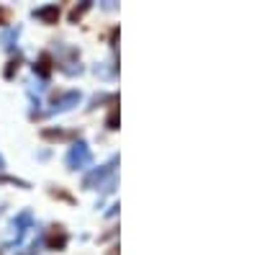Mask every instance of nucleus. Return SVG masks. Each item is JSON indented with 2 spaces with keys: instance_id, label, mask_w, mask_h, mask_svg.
Instances as JSON below:
<instances>
[{
  "instance_id": "obj_1",
  "label": "nucleus",
  "mask_w": 257,
  "mask_h": 255,
  "mask_svg": "<svg viewBox=\"0 0 257 255\" xmlns=\"http://www.w3.org/2000/svg\"><path fill=\"white\" fill-rule=\"evenodd\" d=\"M90 162H93V152H90L88 142L77 139V142L70 147V152H67V165H70V170H82V167H88Z\"/></svg>"
},
{
  "instance_id": "obj_9",
  "label": "nucleus",
  "mask_w": 257,
  "mask_h": 255,
  "mask_svg": "<svg viewBox=\"0 0 257 255\" xmlns=\"http://www.w3.org/2000/svg\"><path fill=\"white\" fill-rule=\"evenodd\" d=\"M8 18V11H3V8H0V21H6Z\"/></svg>"
},
{
  "instance_id": "obj_3",
  "label": "nucleus",
  "mask_w": 257,
  "mask_h": 255,
  "mask_svg": "<svg viewBox=\"0 0 257 255\" xmlns=\"http://www.w3.org/2000/svg\"><path fill=\"white\" fill-rule=\"evenodd\" d=\"M116 157L111 160V162H105V165H100L98 170H93L90 176H85V181H82V186L85 188H95V186H103V181L108 178V176H113V167H116Z\"/></svg>"
},
{
  "instance_id": "obj_6",
  "label": "nucleus",
  "mask_w": 257,
  "mask_h": 255,
  "mask_svg": "<svg viewBox=\"0 0 257 255\" xmlns=\"http://www.w3.org/2000/svg\"><path fill=\"white\" fill-rule=\"evenodd\" d=\"M34 70H36L39 75H44V77H47V75L52 72V57H49V54H41L39 62L34 65Z\"/></svg>"
},
{
  "instance_id": "obj_2",
  "label": "nucleus",
  "mask_w": 257,
  "mask_h": 255,
  "mask_svg": "<svg viewBox=\"0 0 257 255\" xmlns=\"http://www.w3.org/2000/svg\"><path fill=\"white\" fill-rule=\"evenodd\" d=\"M31 222H34V217H31V211H21V214L13 219V224H11V240H8V245H18L21 240L26 237V232H29V227H31Z\"/></svg>"
},
{
  "instance_id": "obj_7",
  "label": "nucleus",
  "mask_w": 257,
  "mask_h": 255,
  "mask_svg": "<svg viewBox=\"0 0 257 255\" xmlns=\"http://www.w3.org/2000/svg\"><path fill=\"white\" fill-rule=\"evenodd\" d=\"M64 242H67V235H64V232H59V237H57V232L49 237V245H52V247H62Z\"/></svg>"
},
{
  "instance_id": "obj_4",
  "label": "nucleus",
  "mask_w": 257,
  "mask_h": 255,
  "mask_svg": "<svg viewBox=\"0 0 257 255\" xmlns=\"http://www.w3.org/2000/svg\"><path fill=\"white\" fill-rule=\"evenodd\" d=\"M80 103V93L77 91H70V93H64L59 98H54V106H52V114H62V111H70L72 106Z\"/></svg>"
},
{
  "instance_id": "obj_5",
  "label": "nucleus",
  "mask_w": 257,
  "mask_h": 255,
  "mask_svg": "<svg viewBox=\"0 0 257 255\" xmlns=\"http://www.w3.org/2000/svg\"><path fill=\"white\" fill-rule=\"evenodd\" d=\"M34 18L44 21V24H57V18H59V8H57V6H44V8H36V11H34Z\"/></svg>"
},
{
  "instance_id": "obj_8",
  "label": "nucleus",
  "mask_w": 257,
  "mask_h": 255,
  "mask_svg": "<svg viewBox=\"0 0 257 255\" xmlns=\"http://www.w3.org/2000/svg\"><path fill=\"white\" fill-rule=\"evenodd\" d=\"M116 124H118V111L113 109V111H111V116H108V129H118Z\"/></svg>"
}]
</instances>
